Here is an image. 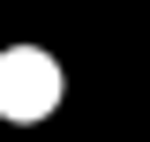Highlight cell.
<instances>
[{
  "label": "cell",
  "mask_w": 150,
  "mask_h": 142,
  "mask_svg": "<svg viewBox=\"0 0 150 142\" xmlns=\"http://www.w3.org/2000/svg\"><path fill=\"white\" fill-rule=\"evenodd\" d=\"M53 105H60V60L38 45H8L0 53V120L38 127V120H53Z\"/></svg>",
  "instance_id": "obj_1"
}]
</instances>
